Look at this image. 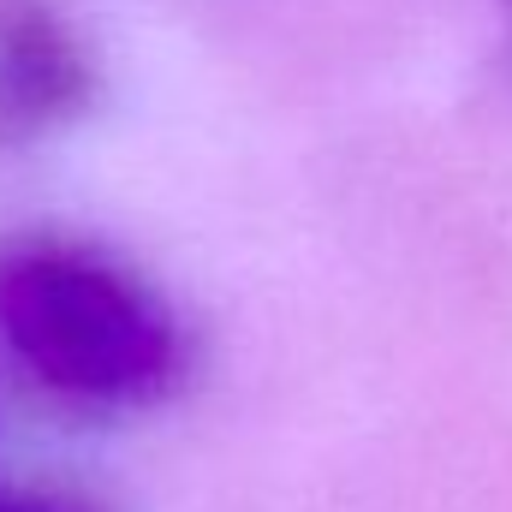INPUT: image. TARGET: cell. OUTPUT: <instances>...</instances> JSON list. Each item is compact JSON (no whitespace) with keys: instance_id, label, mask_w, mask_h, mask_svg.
Segmentation results:
<instances>
[{"instance_id":"cell-2","label":"cell","mask_w":512,"mask_h":512,"mask_svg":"<svg viewBox=\"0 0 512 512\" xmlns=\"http://www.w3.org/2000/svg\"><path fill=\"white\" fill-rule=\"evenodd\" d=\"M90 90L96 60L60 0H0V149L72 126Z\"/></svg>"},{"instance_id":"cell-3","label":"cell","mask_w":512,"mask_h":512,"mask_svg":"<svg viewBox=\"0 0 512 512\" xmlns=\"http://www.w3.org/2000/svg\"><path fill=\"white\" fill-rule=\"evenodd\" d=\"M0 512H90L66 495H42V489H0Z\"/></svg>"},{"instance_id":"cell-1","label":"cell","mask_w":512,"mask_h":512,"mask_svg":"<svg viewBox=\"0 0 512 512\" xmlns=\"http://www.w3.org/2000/svg\"><path fill=\"white\" fill-rule=\"evenodd\" d=\"M0 340L30 382L84 411H143L185 376V340L155 286L72 239L0 256Z\"/></svg>"}]
</instances>
